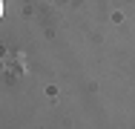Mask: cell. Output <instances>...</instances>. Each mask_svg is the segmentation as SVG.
Instances as JSON below:
<instances>
[{
	"label": "cell",
	"instance_id": "1",
	"mask_svg": "<svg viewBox=\"0 0 135 129\" xmlns=\"http://www.w3.org/2000/svg\"><path fill=\"white\" fill-rule=\"evenodd\" d=\"M0 17H3V0H0Z\"/></svg>",
	"mask_w": 135,
	"mask_h": 129
}]
</instances>
